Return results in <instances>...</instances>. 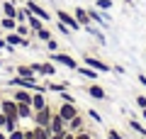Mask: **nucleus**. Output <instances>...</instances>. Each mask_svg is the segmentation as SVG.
I'll return each mask as SVG.
<instances>
[{"label": "nucleus", "instance_id": "obj_9", "mask_svg": "<svg viewBox=\"0 0 146 139\" xmlns=\"http://www.w3.org/2000/svg\"><path fill=\"white\" fill-rule=\"evenodd\" d=\"M85 93H88V95H90L93 100H107V90H105V88L100 86V83H95V81L90 83L88 88H85Z\"/></svg>", "mask_w": 146, "mask_h": 139}, {"label": "nucleus", "instance_id": "obj_15", "mask_svg": "<svg viewBox=\"0 0 146 139\" xmlns=\"http://www.w3.org/2000/svg\"><path fill=\"white\" fill-rule=\"evenodd\" d=\"M76 73H80V76L88 78V81H98V78H100V71H95V68L85 66V63H80V66L76 68Z\"/></svg>", "mask_w": 146, "mask_h": 139}, {"label": "nucleus", "instance_id": "obj_42", "mask_svg": "<svg viewBox=\"0 0 146 139\" xmlns=\"http://www.w3.org/2000/svg\"><path fill=\"white\" fill-rule=\"evenodd\" d=\"M0 49H7V41H5V37H0Z\"/></svg>", "mask_w": 146, "mask_h": 139}, {"label": "nucleus", "instance_id": "obj_38", "mask_svg": "<svg viewBox=\"0 0 146 139\" xmlns=\"http://www.w3.org/2000/svg\"><path fill=\"white\" fill-rule=\"evenodd\" d=\"M134 103H136V108H139V110H144L146 108V95H136Z\"/></svg>", "mask_w": 146, "mask_h": 139}, {"label": "nucleus", "instance_id": "obj_44", "mask_svg": "<svg viewBox=\"0 0 146 139\" xmlns=\"http://www.w3.org/2000/svg\"><path fill=\"white\" fill-rule=\"evenodd\" d=\"M124 3H129V5H131V3H134V0H124Z\"/></svg>", "mask_w": 146, "mask_h": 139}, {"label": "nucleus", "instance_id": "obj_43", "mask_svg": "<svg viewBox=\"0 0 146 139\" xmlns=\"http://www.w3.org/2000/svg\"><path fill=\"white\" fill-rule=\"evenodd\" d=\"M141 120H144V122H146V108L141 110Z\"/></svg>", "mask_w": 146, "mask_h": 139}, {"label": "nucleus", "instance_id": "obj_45", "mask_svg": "<svg viewBox=\"0 0 146 139\" xmlns=\"http://www.w3.org/2000/svg\"><path fill=\"white\" fill-rule=\"evenodd\" d=\"M0 103H3V93H0Z\"/></svg>", "mask_w": 146, "mask_h": 139}, {"label": "nucleus", "instance_id": "obj_11", "mask_svg": "<svg viewBox=\"0 0 146 139\" xmlns=\"http://www.w3.org/2000/svg\"><path fill=\"white\" fill-rule=\"evenodd\" d=\"M10 98L15 100V103H29V105H32V90H25V88H12Z\"/></svg>", "mask_w": 146, "mask_h": 139}, {"label": "nucleus", "instance_id": "obj_28", "mask_svg": "<svg viewBox=\"0 0 146 139\" xmlns=\"http://www.w3.org/2000/svg\"><path fill=\"white\" fill-rule=\"evenodd\" d=\"M15 32H17V34H22V37H32V29H29V25H27V22H17Z\"/></svg>", "mask_w": 146, "mask_h": 139}, {"label": "nucleus", "instance_id": "obj_4", "mask_svg": "<svg viewBox=\"0 0 146 139\" xmlns=\"http://www.w3.org/2000/svg\"><path fill=\"white\" fill-rule=\"evenodd\" d=\"M32 68H34L36 76H49V78L56 76V63H54V61H34Z\"/></svg>", "mask_w": 146, "mask_h": 139}, {"label": "nucleus", "instance_id": "obj_39", "mask_svg": "<svg viewBox=\"0 0 146 139\" xmlns=\"http://www.w3.org/2000/svg\"><path fill=\"white\" fill-rule=\"evenodd\" d=\"M107 139H124V137H122L117 129H107Z\"/></svg>", "mask_w": 146, "mask_h": 139}, {"label": "nucleus", "instance_id": "obj_25", "mask_svg": "<svg viewBox=\"0 0 146 139\" xmlns=\"http://www.w3.org/2000/svg\"><path fill=\"white\" fill-rule=\"evenodd\" d=\"M20 122H22L20 117H7V120H5V124H3V132H7V134L15 132V129L20 127Z\"/></svg>", "mask_w": 146, "mask_h": 139}, {"label": "nucleus", "instance_id": "obj_2", "mask_svg": "<svg viewBox=\"0 0 146 139\" xmlns=\"http://www.w3.org/2000/svg\"><path fill=\"white\" fill-rule=\"evenodd\" d=\"M49 61H54L56 66H66V68H71V71H76V68L80 66L71 54H61V51H51L49 54Z\"/></svg>", "mask_w": 146, "mask_h": 139}, {"label": "nucleus", "instance_id": "obj_7", "mask_svg": "<svg viewBox=\"0 0 146 139\" xmlns=\"http://www.w3.org/2000/svg\"><path fill=\"white\" fill-rule=\"evenodd\" d=\"M88 15H90V20H93V25H98V27H107L110 25V15L105 10H98V7H88Z\"/></svg>", "mask_w": 146, "mask_h": 139}, {"label": "nucleus", "instance_id": "obj_23", "mask_svg": "<svg viewBox=\"0 0 146 139\" xmlns=\"http://www.w3.org/2000/svg\"><path fill=\"white\" fill-rule=\"evenodd\" d=\"M46 90H49V93H63V90H68V83H61V81H49V83H46Z\"/></svg>", "mask_w": 146, "mask_h": 139}, {"label": "nucleus", "instance_id": "obj_37", "mask_svg": "<svg viewBox=\"0 0 146 139\" xmlns=\"http://www.w3.org/2000/svg\"><path fill=\"white\" fill-rule=\"evenodd\" d=\"M46 49H49V51H58V39H54V37H51V39L46 41Z\"/></svg>", "mask_w": 146, "mask_h": 139}, {"label": "nucleus", "instance_id": "obj_12", "mask_svg": "<svg viewBox=\"0 0 146 139\" xmlns=\"http://www.w3.org/2000/svg\"><path fill=\"white\" fill-rule=\"evenodd\" d=\"M66 129H68V132H73V134L80 132V129H85V115L78 112L73 120H68V122H66Z\"/></svg>", "mask_w": 146, "mask_h": 139}, {"label": "nucleus", "instance_id": "obj_27", "mask_svg": "<svg viewBox=\"0 0 146 139\" xmlns=\"http://www.w3.org/2000/svg\"><path fill=\"white\" fill-rule=\"evenodd\" d=\"M34 127V139H49L51 137V129L49 127H36V124H32Z\"/></svg>", "mask_w": 146, "mask_h": 139}, {"label": "nucleus", "instance_id": "obj_17", "mask_svg": "<svg viewBox=\"0 0 146 139\" xmlns=\"http://www.w3.org/2000/svg\"><path fill=\"white\" fill-rule=\"evenodd\" d=\"M83 29L88 32V34H93V37H95V41H98V44H105V41H107V39H105V32L100 29V27H95L93 22H90V25H85Z\"/></svg>", "mask_w": 146, "mask_h": 139}, {"label": "nucleus", "instance_id": "obj_5", "mask_svg": "<svg viewBox=\"0 0 146 139\" xmlns=\"http://www.w3.org/2000/svg\"><path fill=\"white\" fill-rule=\"evenodd\" d=\"M56 20H58V22H63L66 27H71L73 32L83 29V27H80V22L76 20V15H73V12H68V10H56Z\"/></svg>", "mask_w": 146, "mask_h": 139}, {"label": "nucleus", "instance_id": "obj_41", "mask_svg": "<svg viewBox=\"0 0 146 139\" xmlns=\"http://www.w3.org/2000/svg\"><path fill=\"white\" fill-rule=\"evenodd\" d=\"M136 78H139V83H141V86L146 88V76H144V73H139V76H136Z\"/></svg>", "mask_w": 146, "mask_h": 139}, {"label": "nucleus", "instance_id": "obj_34", "mask_svg": "<svg viewBox=\"0 0 146 139\" xmlns=\"http://www.w3.org/2000/svg\"><path fill=\"white\" fill-rule=\"evenodd\" d=\"M7 139H25V129H22V127H17L15 132H10V134H7Z\"/></svg>", "mask_w": 146, "mask_h": 139}, {"label": "nucleus", "instance_id": "obj_32", "mask_svg": "<svg viewBox=\"0 0 146 139\" xmlns=\"http://www.w3.org/2000/svg\"><path fill=\"white\" fill-rule=\"evenodd\" d=\"M27 17H29V10H27V7H17V17L15 20L17 22H27Z\"/></svg>", "mask_w": 146, "mask_h": 139}, {"label": "nucleus", "instance_id": "obj_40", "mask_svg": "<svg viewBox=\"0 0 146 139\" xmlns=\"http://www.w3.org/2000/svg\"><path fill=\"white\" fill-rule=\"evenodd\" d=\"M63 134H66V129H63V132H54L49 139H63Z\"/></svg>", "mask_w": 146, "mask_h": 139}, {"label": "nucleus", "instance_id": "obj_10", "mask_svg": "<svg viewBox=\"0 0 146 139\" xmlns=\"http://www.w3.org/2000/svg\"><path fill=\"white\" fill-rule=\"evenodd\" d=\"M56 112H58V115H61V117L68 122V120H73L76 115H78V108H76L73 103H61V105L56 108Z\"/></svg>", "mask_w": 146, "mask_h": 139}, {"label": "nucleus", "instance_id": "obj_22", "mask_svg": "<svg viewBox=\"0 0 146 139\" xmlns=\"http://www.w3.org/2000/svg\"><path fill=\"white\" fill-rule=\"evenodd\" d=\"M5 41H7L10 46H22L25 37H22V34H17V32H7V34H5Z\"/></svg>", "mask_w": 146, "mask_h": 139}, {"label": "nucleus", "instance_id": "obj_8", "mask_svg": "<svg viewBox=\"0 0 146 139\" xmlns=\"http://www.w3.org/2000/svg\"><path fill=\"white\" fill-rule=\"evenodd\" d=\"M0 112L3 115H7V117H17V103L10 98V95H3V103H0Z\"/></svg>", "mask_w": 146, "mask_h": 139}, {"label": "nucleus", "instance_id": "obj_14", "mask_svg": "<svg viewBox=\"0 0 146 139\" xmlns=\"http://www.w3.org/2000/svg\"><path fill=\"white\" fill-rule=\"evenodd\" d=\"M49 129H51V134L54 132H63V129H66V120H63L58 112H54L51 115V122H49Z\"/></svg>", "mask_w": 146, "mask_h": 139}, {"label": "nucleus", "instance_id": "obj_20", "mask_svg": "<svg viewBox=\"0 0 146 139\" xmlns=\"http://www.w3.org/2000/svg\"><path fill=\"white\" fill-rule=\"evenodd\" d=\"M51 37H54V32L49 29V27H42L39 32H32V39H39V41H44V44H46Z\"/></svg>", "mask_w": 146, "mask_h": 139}, {"label": "nucleus", "instance_id": "obj_3", "mask_svg": "<svg viewBox=\"0 0 146 139\" xmlns=\"http://www.w3.org/2000/svg\"><path fill=\"white\" fill-rule=\"evenodd\" d=\"M25 7L32 12V15H36L39 20H44V22H51V17H54L51 12H49L46 7H42L39 3H36V0H27V3H25Z\"/></svg>", "mask_w": 146, "mask_h": 139}, {"label": "nucleus", "instance_id": "obj_18", "mask_svg": "<svg viewBox=\"0 0 146 139\" xmlns=\"http://www.w3.org/2000/svg\"><path fill=\"white\" fill-rule=\"evenodd\" d=\"M32 115H34V108L29 103H17V117L20 120H32Z\"/></svg>", "mask_w": 146, "mask_h": 139}, {"label": "nucleus", "instance_id": "obj_1", "mask_svg": "<svg viewBox=\"0 0 146 139\" xmlns=\"http://www.w3.org/2000/svg\"><path fill=\"white\" fill-rule=\"evenodd\" d=\"M54 112H56V110H54L51 105H46V108H42V110H34V115H32L29 122L36 124V127H49V122H51V115H54Z\"/></svg>", "mask_w": 146, "mask_h": 139}, {"label": "nucleus", "instance_id": "obj_19", "mask_svg": "<svg viewBox=\"0 0 146 139\" xmlns=\"http://www.w3.org/2000/svg\"><path fill=\"white\" fill-rule=\"evenodd\" d=\"M46 105H49L46 93H32V108L34 110H42V108H46Z\"/></svg>", "mask_w": 146, "mask_h": 139}, {"label": "nucleus", "instance_id": "obj_36", "mask_svg": "<svg viewBox=\"0 0 146 139\" xmlns=\"http://www.w3.org/2000/svg\"><path fill=\"white\" fill-rule=\"evenodd\" d=\"M76 139H95L93 132H88V129H80V132H76Z\"/></svg>", "mask_w": 146, "mask_h": 139}, {"label": "nucleus", "instance_id": "obj_29", "mask_svg": "<svg viewBox=\"0 0 146 139\" xmlns=\"http://www.w3.org/2000/svg\"><path fill=\"white\" fill-rule=\"evenodd\" d=\"M129 127L134 129L136 134H141V137H146V127H144V124L139 122V120H129Z\"/></svg>", "mask_w": 146, "mask_h": 139}, {"label": "nucleus", "instance_id": "obj_35", "mask_svg": "<svg viewBox=\"0 0 146 139\" xmlns=\"http://www.w3.org/2000/svg\"><path fill=\"white\" fill-rule=\"evenodd\" d=\"M58 95H61V103H73V105H76V98H73V95H71V93H68V90L58 93Z\"/></svg>", "mask_w": 146, "mask_h": 139}, {"label": "nucleus", "instance_id": "obj_31", "mask_svg": "<svg viewBox=\"0 0 146 139\" xmlns=\"http://www.w3.org/2000/svg\"><path fill=\"white\" fill-rule=\"evenodd\" d=\"M85 117H88V120H93V122H98V124L102 122V115H100L98 110H93V108H90L88 112H85Z\"/></svg>", "mask_w": 146, "mask_h": 139}, {"label": "nucleus", "instance_id": "obj_16", "mask_svg": "<svg viewBox=\"0 0 146 139\" xmlns=\"http://www.w3.org/2000/svg\"><path fill=\"white\" fill-rule=\"evenodd\" d=\"M73 15H76V20H78L80 22V27H85V25H90V22H93V20H90V15H88V7H73Z\"/></svg>", "mask_w": 146, "mask_h": 139}, {"label": "nucleus", "instance_id": "obj_30", "mask_svg": "<svg viewBox=\"0 0 146 139\" xmlns=\"http://www.w3.org/2000/svg\"><path fill=\"white\" fill-rule=\"evenodd\" d=\"M95 7H98V10L110 12V10H112V0H95Z\"/></svg>", "mask_w": 146, "mask_h": 139}, {"label": "nucleus", "instance_id": "obj_26", "mask_svg": "<svg viewBox=\"0 0 146 139\" xmlns=\"http://www.w3.org/2000/svg\"><path fill=\"white\" fill-rule=\"evenodd\" d=\"M3 15L5 17H17V5L12 0H5V3H3Z\"/></svg>", "mask_w": 146, "mask_h": 139}, {"label": "nucleus", "instance_id": "obj_46", "mask_svg": "<svg viewBox=\"0 0 146 139\" xmlns=\"http://www.w3.org/2000/svg\"><path fill=\"white\" fill-rule=\"evenodd\" d=\"M0 68H3V59H0Z\"/></svg>", "mask_w": 146, "mask_h": 139}, {"label": "nucleus", "instance_id": "obj_33", "mask_svg": "<svg viewBox=\"0 0 146 139\" xmlns=\"http://www.w3.org/2000/svg\"><path fill=\"white\" fill-rule=\"evenodd\" d=\"M56 29L61 32L63 37H71V34H73V29H71V27H66V25H63V22H58V20H56Z\"/></svg>", "mask_w": 146, "mask_h": 139}, {"label": "nucleus", "instance_id": "obj_13", "mask_svg": "<svg viewBox=\"0 0 146 139\" xmlns=\"http://www.w3.org/2000/svg\"><path fill=\"white\" fill-rule=\"evenodd\" d=\"M12 71H15V76H22V78H36V73H34V68H32V63H17Z\"/></svg>", "mask_w": 146, "mask_h": 139}, {"label": "nucleus", "instance_id": "obj_24", "mask_svg": "<svg viewBox=\"0 0 146 139\" xmlns=\"http://www.w3.org/2000/svg\"><path fill=\"white\" fill-rule=\"evenodd\" d=\"M15 27H17V20H15V17H5V15H3V20H0V29L15 32Z\"/></svg>", "mask_w": 146, "mask_h": 139}, {"label": "nucleus", "instance_id": "obj_21", "mask_svg": "<svg viewBox=\"0 0 146 139\" xmlns=\"http://www.w3.org/2000/svg\"><path fill=\"white\" fill-rule=\"evenodd\" d=\"M27 25H29V29H32V32H39L42 27H46V22L39 20L36 15H32V12H29V17H27Z\"/></svg>", "mask_w": 146, "mask_h": 139}, {"label": "nucleus", "instance_id": "obj_6", "mask_svg": "<svg viewBox=\"0 0 146 139\" xmlns=\"http://www.w3.org/2000/svg\"><path fill=\"white\" fill-rule=\"evenodd\" d=\"M83 63L85 66H90V68H95V71H100V73H110L112 71V66H110L107 61H102V59H98V56H83Z\"/></svg>", "mask_w": 146, "mask_h": 139}]
</instances>
